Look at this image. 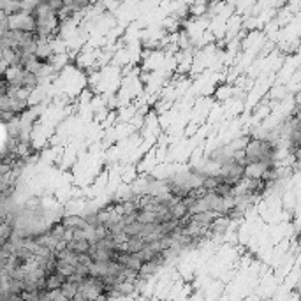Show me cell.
Returning a JSON list of instances; mask_svg holds the SVG:
<instances>
[{
    "label": "cell",
    "instance_id": "cell-1",
    "mask_svg": "<svg viewBox=\"0 0 301 301\" xmlns=\"http://www.w3.org/2000/svg\"><path fill=\"white\" fill-rule=\"evenodd\" d=\"M35 29V18L32 13L18 11L7 16V30H21V32H33Z\"/></svg>",
    "mask_w": 301,
    "mask_h": 301
},
{
    "label": "cell",
    "instance_id": "cell-2",
    "mask_svg": "<svg viewBox=\"0 0 301 301\" xmlns=\"http://www.w3.org/2000/svg\"><path fill=\"white\" fill-rule=\"evenodd\" d=\"M90 247L92 243L88 241L87 238H79V239H70L69 243H67V248L74 252V254H90Z\"/></svg>",
    "mask_w": 301,
    "mask_h": 301
},
{
    "label": "cell",
    "instance_id": "cell-3",
    "mask_svg": "<svg viewBox=\"0 0 301 301\" xmlns=\"http://www.w3.org/2000/svg\"><path fill=\"white\" fill-rule=\"evenodd\" d=\"M159 269H161V266H159V264L155 263L153 259L143 261V263H141V266H139V269H137V275L143 276V278H150V276L155 275Z\"/></svg>",
    "mask_w": 301,
    "mask_h": 301
},
{
    "label": "cell",
    "instance_id": "cell-4",
    "mask_svg": "<svg viewBox=\"0 0 301 301\" xmlns=\"http://www.w3.org/2000/svg\"><path fill=\"white\" fill-rule=\"evenodd\" d=\"M78 289H79V284L66 280L62 284V287H60V293L64 294V298H66V300H72V298H74V294L78 293Z\"/></svg>",
    "mask_w": 301,
    "mask_h": 301
}]
</instances>
